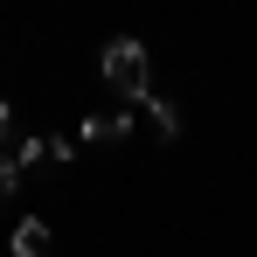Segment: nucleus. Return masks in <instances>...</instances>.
<instances>
[{
  "mask_svg": "<svg viewBox=\"0 0 257 257\" xmlns=\"http://www.w3.org/2000/svg\"><path fill=\"white\" fill-rule=\"evenodd\" d=\"M139 104H146V118H153V139H174V132H181V111H174L167 97H153V90H146Z\"/></svg>",
  "mask_w": 257,
  "mask_h": 257,
  "instance_id": "obj_4",
  "label": "nucleus"
},
{
  "mask_svg": "<svg viewBox=\"0 0 257 257\" xmlns=\"http://www.w3.org/2000/svg\"><path fill=\"white\" fill-rule=\"evenodd\" d=\"M104 84L125 90V97H146L153 90V56H146V42H132V35H118V42H104Z\"/></svg>",
  "mask_w": 257,
  "mask_h": 257,
  "instance_id": "obj_1",
  "label": "nucleus"
},
{
  "mask_svg": "<svg viewBox=\"0 0 257 257\" xmlns=\"http://www.w3.org/2000/svg\"><path fill=\"white\" fill-rule=\"evenodd\" d=\"M0 139H7V104H0Z\"/></svg>",
  "mask_w": 257,
  "mask_h": 257,
  "instance_id": "obj_6",
  "label": "nucleus"
},
{
  "mask_svg": "<svg viewBox=\"0 0 257 257\" xmlns=\"http://www.w3.org/2000/svg\"><path fill=\"white\" fill-rule=\"evenodd\" d=\"M7 250H14V257H49V222H42V215H21L14 236H7Z\"/></svg>",
  "mask_w": 257,
  "mask_h": 257,
  "instance_id": "obj_2",
  "label": "nucleus"
},
{
  "mask_svg": "<svg viewBox=\"0 0 257 257\" xmlns=\"http://www.w3.org/2000/svg\"><path fill=\"white\" fill-rule=\"evenodd\" d=\"M84 139H90V146H111V139H132V111H97V118H84Z\"/></svg>",
  "mask_w": 257,
  "mask_h": 257,
  "instance_id": "obj_3",
  "label": "nucleus"
},
{
  "mask_svg": "<svg viewBox=\"0 0 257 257\" xmlns=\"http://www.w3.org/2000/svg\"><path fill=\"white\" fill-rule=\"evenodd\" d=\"M14 181H21V167H14V160L0 153V202H7V188H14Z\"/></svg>",
  "mask_w": 257,
  "mask_h": 257,
  "instance_id": "obj_5",
  "label": "nucleus"
}]
</instances>
